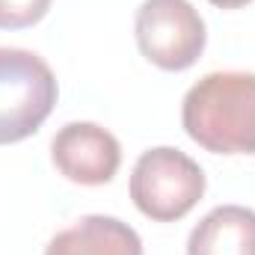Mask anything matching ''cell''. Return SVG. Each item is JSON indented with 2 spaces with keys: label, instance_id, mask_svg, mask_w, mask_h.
I'll list each match as a JSON object with an SVG mask.
<instances>
[{
  "label": "cell",
  "instance_id": "1",
  "mask_svg": "<svg viewBox=\"0 0 255 255\" xmlns=\"http://www.w3.org/2000/svg\"><path fill=\"white\" fill-rule=\"evenodd\" d=\"M181 125L211 154H255V74L211 71L181 101Z\"/></svg>",
  "mask_w": 255,
  "mask_h": 255
},
{
  "label": "cell",
  "instance_id": "2",
  "mask_svg": "<svg viewBox=\"0 0 255 255\" xmlns=\"http://www.w3.org/2000/svg\"><path fill=\"white\" fill-rule=\"evenodd\" d=\"M205 169L172 145L142 151L130 172V199L136 211L154 223H178L205 196Z\"/></svg>",
  "mask_w": 255,
  "mask_h": 255
},
{
  "label": "cell",
  "instance_id": "3",
  "mask_svg": "<svg viewBox=\"0 0 255 255\" xmlns=\"http://www.w3.org/2000/svg\"><path fill=\"white\" fill-rule=\"evenodd\" d=\"M60 86L39 54L0 45V145L33 136L54 113Z\"/></svg>",
  "mask_w": 255,
  "mask_h": 255
},
{
  "label": "cell",
  "instance_id": "4",
  "mask_svg": "<svg viewBox=\"0 0 255 255\" xmlns=\"http://www.w3.org/2000/svg\"><path fill=\"white\" fill-rule=\"evenodd\" d=\"M133 39L160 71H187L205 54L208 27L190 0H142L133 15Z\"/></svg>",
  "mask_w": 255,
  "mask_h": 255
},
{
  "label": "cell",
  "instance_id": "5",
  "mask_svg": "<svg viewBox=\"0 0 255 255\" xmlns=\"http://www.w3.org/2000/svg\"><path fill=\"white\" fill-rule=\"evenodd\" d=\"M51 160L65 181L101 187L116 178L122 166V145L95 122H68L51 139Z\"/></svg>",
  "mask_w": 255,
  "mask_h": 255
},
{
  "label": "cell",
  "instance_id": "6",
  "mask_svg": "<svg viewBox=\"0 0 255 255\" xmlns=\"http://www.w3.org/2000/svg\"><path fill=\"white\" fill-rule=\"evenodd\" d=\"M45 255H142V241L119 217L86 214L57 232L48 241Z\"/></svg>",
  "mask_w": 255,
  "mask_h": 255
},
{
  "label": "cell",
  "instance_id": "7",
  "mask_svg": "<svg viewBox=\"0 0 255 255\" xmlns=\"http://www.w3.org/2000/svg\"><path fill=\"white\" fill-rule=\"evenodd\" d=\"M187 255H255V211L217 205L193 226Z\"/></svg>",
  "mask_w": 255,
  "mask_h": 255
},
{
  "label": "cell",
  "instance_id": "8",
  "mask_svg": "<svg viewBox=\"0 0 255 255\" xmlns=\"http://www.w3.org/2000/svg\"><path fill=\"white\" fill-rule=\"evenodd\" d=\"M54 0H0V30H24L51 12Z\"/></svg>",
  "mask_w": 255,
  "mask_h": 255
},
{
  "label": "cell",
  "instance_id": "9",
  "mask_svg": "<svg viewBox=\"0 0 255 255\" xmlns=\"http://www.w3.org/2000/svg\"><path fill=\"white\" fill-rule=\"evenodd\" d=\"M208 3H214L217 9H244V6L253 3V0H208Z\"/></svg>",
  "mask_w": 255,
  "mask_h": 255
}]
</instances>
